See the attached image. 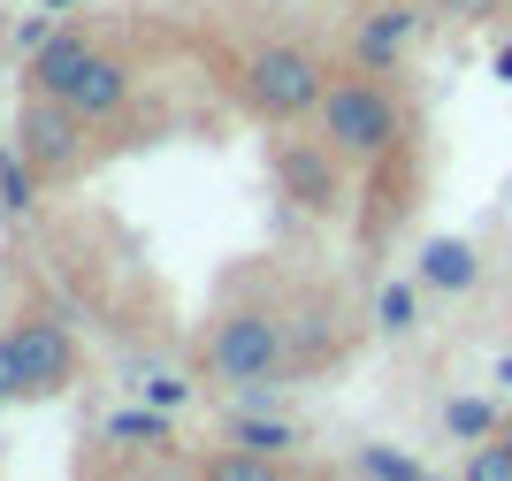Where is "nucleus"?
Segmentation results:
<instances>
[{
	"label": "nucleus",
	"instance_id": "f257e3e1",
	"mask_svg": "<svg viewBox=\"0 0 512 481\" xmlns=\"http://www.w3.org/2000/svg\"><path fill=\"white\" fill-rule=\"evenodd\" d=\"M23 84H39V92H62L85 123H115L130 107V69L107 54V46H92L85 31H54V39L31 54V69H23Z\"/></svg>",
	"mask_w": 512,
	"mask_h": 481
},
{
	"label": "nucleus",
	"instance_id": "f03ea898",
	"mask_svg": "<svg viewBox=\"0 0 512 481\" xmlns=\"http://www.w3.org/2000/svg\"><path fill=\"white\" fill-rule=\"evenodd\" d=\"M314 123L344 161H390V153L406 146V107H398V92H390L383 77H367V69L360 77H337L321 92Z\"/></svg>",
	"mask_w": 512,
	"mask_h": 481
},
{
	"label": "nucleus",
	"instance_id": "7ed1b4c3",
	"mask_svg": "<svg viewBox=\"0 0 512 481\" xmlns=\"http://www.w3.org/2000/svg\"><path fill=\"white\" fill-rule=\"evenodd\" d=\"M291 367V321L276 306H237V314L214 321L207 336V375L230 382V390H260Z\"/></svg>",
	"mask_w": 512,
	"mask_h": 481
},
{
	"label": "nucleus",
	"instance_id": "20e7f679",
	"mask_svg": "<svg viewBox=\"0 0 512 481\" xmlns=\"http://www.w3.org/2000/svg\"><path fill=\"white\" fill-rule=\"evenodd\" d=\"M237 92H245V107L253 115H268V123H291V115H314L321 92H329V69L306 54V46H253L245 62H237Z\"/></svg>",
	"mask_w": 512,
	"mask_h": 481
},
{
	"label": "nucleus",
	"instance_id": "39448f33",
	"mask_svg": "<svg viewBox=\"0 0 512 481\" xmlns=\"http://www.w3.org/2000/svg\"><path fill=\"white\" fill-rule=\"evenodd\" d=\"M85 138H92V123L62 100V92L23 84V100H16V146L31 153V168H39L46 184H62V176L85 168Z\"/></svg>",
	"mask_w": 512,
	"mask_h": 481
},
{
	"label": "nucleus",
	"instance_id": "423d86ee",
	"mask_svg": "<svg viewBox=\"0 0 512 481\" xmlns=\"http://www.w3.org/2000/svg\"><path fill=\"white\" fill-rule=\"evenodd\" d=\"M8 352H16V390L23 398H54V390H69L77 382V336L62 329V321H16L8 329Z\"/></svg>",
	"mask_w": 512,
	"mask_h": 481
},
{
	"label": "nucleus",
	"instance_id": "0eeeda50",
	"mask_svg": "<svg viewBox=\"0 0 512 481\" xmlns=\"http://www.w3.org/2000/svg\"><path fill=\"white\" fill-rule=\"evenodd\" d=\"M276 176H283V199L306 214H329L344 207V153L329 138H283L276 146Z\"/></svg>",
	"mask_w": 512,
	"mask_h": 481
},
{
	"label": "nucleus",
	"instance_id": "6e6552de",
	"mask_svg": "<svg viewBox=\"0 0 512 481\" xmlns=\"http://www.w3.org/2000/svg\"><path fill=\"white\" fill-rule=\"evenodd\" d=\"M421 8L428 0H383V8H367L360 31H352V69L390 77V69L413 54V39H421Z\"/></svg>",
	"mask_w": 512,
	"mask_h": 481
},
{
	"label": "nucleus",
	"instance_id": "1a4fd4ad",
	"mask_svg": "<svg viewBox=\"0 0 512 481\" xmlns=\"http://www.w3.org/2000/svg\"><path fill=\"white\" fill-rule=\"evenodd\" d=\"M474 275H482V260H474V245H459V237H436V245L421 252V283H436V291H474Z\"/></svg>",
	"mask_w": 512,
	"mask_h": 481
},
{
	"label": "nucleus",
	"instance_id": "9d476101",
	"mask_svg": "<svg viewBox=\"0 0 512 481\" xmlns=\"http://www.w3.org/2000/svg\"><path fill=\"white\" fill-rule=\"evenodd\" d=\"M39 184H46V176L31 168V153H23V146L0 153V214H16V222H23V214L39 207Z\"/></svg>",
	"mask_w": 512,
	"mask_h": 481
},
{
	"label": "nucleus",
	"instance_id": "9b49d317",
	"mask_svg": "<svg viewBox=\"0 0 512 481\" xmlns=\"http://www.w3.org/2000/svg\"><path fill=\"white\" fill-rule=\"evenodd\" d=\"M230 443H237V451H260V459H283V451L299 443V428H291V420H260V413H245V420H230Z\"/></svg>",
	"mask_w": 512,
	"mask_h": 481
},
{
	"label": "nucleus",
	"instance_id": "f8f14e48",
	"mask_svg": "<svg viewBox=\"0 0 512 481\" xmlns=\"http://www.w3.org/2000/svg\"><path fill=\"white\" fill-rule=\"evenodd\" d=\"M497 420H505V413H490L482 398H451V405H444V428H451V436H467V443L497 436Z\"/></svg>",
	"mask_w": 512,
	"mask_h": 481
},
{
	"label": "nucleus",
	"instance_id": "ddd939ff",
	"mask_svg": "<svg viewBox=\"0 0 512 481\" xmlns=\"http://www.w3.org/2000/svg\"><path fill=\"white\" fill-rule=\"evenodd\" d=\"M199 474H207V481H268V474H276V459H260V451H237V443H230V451L207 459Z\"/></svg>",
	"mask_w": 512,
	"mask_h": 481
},
{
	"label": "nucleus",
	"instance_id": "4468645a",
	"mask_svg": "<svg viewBox=\"0 0 512 481\" xmlns=\"http://www.w3.org/2000/svg\"><path fill=\"white\" fill-rule=\"evenodd\" d=\"M467 481H512V443L505 436H482L467 451Z\"/></svg>",
	"mask_w": 512,
	"mask_h": 481
},
{
	"label": "nucleus",
	"instance_id": "2eb2a0df",
	"mask_svg": "<svg viewBox=\"0 0 512 481\" xmlns=\"http://www.w3.org/2000/svg\"><path fill=\"white\" fill-rule=\"evenodd\" d=\"M107 436L115 443H169V413H115Z\"/></svg>",
	"mask_w": 512,
	"mask_h": 481
},
{
	"label": "nucleus",
	"instance_id": "dca6fc26",
	"mask_svg": "<svg viewBox=\"0 0 512 481\" xmlns=\"http://www.w3.org/2000/svg\"><path fill=\"white\" fill-rule=\"evenodd\" d=\"M375 321H383L390 336H406V329H413V291H406V283H383V298H375Z\"/></svg>",
	"mask_w": 512,
	"mask_h": 481
},
{
	"label": "nucleus",
	"instance_id": "f3484780",
	"mask_svg": "<svg viewBox=\"0 0 512 481\" xmlns=\"http://www.w3.org/2000/svg\"><path fill=\"white\" fill-rule=\"evenodd\" d=\"M360 474H390V481H421V459H406V451H360Z\"/></svg>",
	"mask_w": 512,
	"mask_h": 481
},
{
	"label": "nucleus",
	"instance_id": "a211bd4d",
	"mask_svg": "<svg viewBox=\"0 0 512 481\" xmlns=\"http://www.w3.org/2000/svg\"><path fill=\"white\" fill-rule=\"evenodd\" d=\"M505 0H444V16H459V23H482V16H497Z\"/></svg>",
	"mask_w": 512,
	"mask_h": 481
},
{
	"label": "nucleus",
	"instance_id": "6ab92c4d",
	"mask_svg": "<svg viewBox=\"0 0 512 481\" xmlns=\"http://www.w3.org/2000/svg\"><path fill=\"white\" fill-rule=\"evenodd\" d=\"M8 398H23V390H16V352H8V336H0V405Z\"/></svg>",
	"mask_w": 512,
	"mask_h": 481
},
{
	"label": "nucleus",
	"instance_id": "aec40b11",
	"mask_svg": "<svg viewBox=\"0 0 512 481\" xmlns=\"http://www.w3.org/2000/svg\"><path fill=\"white\" fill-rule=\"evenodd\" d=\"M497 77H512V46H505V54H497Z\"/></svg>",
	"mask_w": 512,
	"mask_h": 481
},
{
	"label": "nucleus",
	"instance_id": "412c9836",
	"mask_svg": "<svg viewBox=\"0 0 512 481\" xmlns=\"http://www.w3.org/2000/svg\"><path fill=\"white\" fill-rule=\"evenodd\" d=\"M497 436H505V443H512V413H505V420H497Z\"/></svg>",
	"mask_w": 512,
	"mask_h": 481
},
{
	"label": "nucleus",
	"instance_id": "4be33fe9",
	"mask_svg": "<svg viewBox=\"0 0 512 481\" xmlns=\"http://www.w3.org/2000/svg\"><path fill=\"white\" fill-rule=\"evenodd\" d=\"M428 8H444V0H428Z\"/></svg>",
	"mask_w": 512,
	"mask_h": 481
}]
</instances>
